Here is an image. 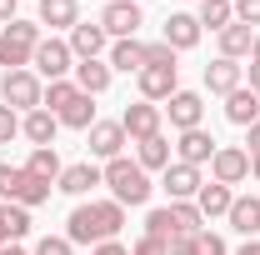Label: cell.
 <instances>
[{"instance_id": "obj_35", "label": "cell", "mask_w": 260, "mask_h": 255, "mask_svg": "<svg viewBox=\"0 0 260 255\" xmlns=\"http://www.w3.org/2000/svg\"><path fill=\"white\" fill-rule=\"evenodd\" d=\"M15 135H20V115H15L10 105H0V145H10Z\"/></svg>"}, {"instance_id": "obj_11", "label": "cell", "mask_w": 260, "mask_h": 255, "mask_svg": "<svg viewBox=\"0 0 260 255\" xmlns=\"http://www.w3.org/2000/svg\"><path fill=\"white\" fill-rule=\"evenodd\" d=\"M85 135H90V155L120 160V150H125V125H120V120H95Z\"/></svg>"}, {"instance_id": "obj_30", "label": "cell", "mask_w": 260, "mask_h": 255, "mask_svg": "<svg viewBox=\"0 0 260 255\" xmlns=\"http://www.w3.org/2000/svg\"><path fill=\"white\" fill-rule=\"evenodd\" d=\"M230 200H235L230 185H215V180H210V185H200V195H195V205H200V215H205V220H210V215H230Z\"/></svg>"}, {"instance_id": "obj_7", "label": "cell", "mask_w": 260, "mask_h": 255, "mask_svg": "<svg viewBox=\"0 0 260 255\" xmlns=\"http://www.w3.org/2000/svg\"><path fill=\"white\" fill-rule=\"evenodd\" d=\"M210 180H215V185H240V180H250V150H240V145H215V155H210Z\"/></svg>"}, {"instance_id": "obj_17", "label": "cell", "mask_w": 260, "mask_h": 255, "mask_svg": "<svg viewBox=\"0 0 260 255\" xmlns=\"http://www.w3.org/2000/svg\"><path fill=\"white\" fill-rule=\"evenodd\" d=\"M225 120H230V125H245V130L260 120V95L250 90V85H240V90L225 95Z\"/></svg>"}, {"instance_id": "obj_6", "label": "cell", "mask_w": 260, "mask_h": 255, "mask_svg": "<svg viewBox=\"0 0 260 255\" xmlns=\"http://www.w3.org/2000/svg\"><path fill=\"white\" fill-rule=\"evenodd\" d=\"M35 75L40 80H65L70 70H75V55H70V40H60V35H45L40 45H35Z\"/></svg>"}, {"instance_id": "obj_39", "label": "cell", "mask_w": 260, "mask_h": 255, "mask_svg": "<svg viewBox=\"0 0 260 255\" xmlns=\"http://www.w3.org/2000/svg\"><path fill=\"white\" fill-rule=\"evenodd\" d=\"M145 65H175V50L165 40H155V45H145Z\"/></svg>"}, {"instance_id": "obj_42", "label": "cell", "mask_w": 260, "mask_h": 255, "mask_svg": "<svg viewBox=\"0 0 260 255\" xmlns=\"http://www.w3.org/2000/svg\"><path fill=\"white\" fill-rule=\"evenodd\" d=\"M90 255H130V250H125V245H120V240H105V245H95V250H90Z\"/></svg>"}, {"instance_id": "obj_32", "label": "cell", "mask_w": 260, "mask_h": 255, "mask_svg": "<svg viewBox=\"0 0 260 255\" xmlns=\"http://www.w3.org/2000/svg\"><path fill=\"white\" fill-rule=\"evenodd\" d=\"M140 170H165L170 165V140L165 135H150V140H140V160H135Z\"/></svg>"}, {"instance_id": "obj_3", "label": "cell", "mask_w": 260, "mask_h": 255, "mask_svg": "<svg viewBox=\"0 0 260 255\" xmlns=\"http://www.w3.org/2000/svg\"><path fill=\"white\" fill-rule=\"evenodd\" d=\"M35 45H40V25H30V20L0 25V65L5 70H30Z\"/></svg>"}, {"instance_id": "obj_36", "label": "cell", "mask_w": 260, "mask_h": 255, "mask_svg": "<svg viewBox=\"0 0 260 255\" xmlns=\"http://www.w3.org/2000/svg\"><path fill=\"white\" fill-rule=\"evenodd\" d=\"M195 255H225V240H220L215 230H200V235H195Z\"/></svg>"}, {"instance_id": "obj_27", "label": "cell", "mask_w": 260, "mask_h": 255, "mask_svg": "<svg viewBox=\"0 0 260 255\" xmlns=\"http://www.w3.org/2000/svg\"><path fill=\"white\" fill-rule=\"evenodd\" d=\"M170 225H175V240L180 235H200L205 230V215H200L195 200H170Z\"/></svg>"}, {"instance_id": "obj_24", "label": "cell", "mask_w": 260, "mask_h": 255, "mask_svg": "<svg viewBox=\"0 0 260 255\" xmlns=\"http://www.w3.org/2000/svg\"><path fill=\"white\" fill-rule=\"evenodd\" d=\"M40 25H50V30H75V25H80V5H75V0H40Z\"/></svg>"}, {"instance_id": "obj_37", "label": "cell", "mask_w": 260, "mask_h": 255, "mask_svg": "<svg viewBox=\"0 0 260 255\" xmlns=\"http://www.w3.org/2000/svg\"><path fill=\"white\" fill-rule=\"evenodd\" d=\"M35 255H75V245H70L65 235H45V240L35 245Z\"/></svg>"}, {"instance_id": "obj_47", "label": "cell", "mask_w": 260, "mask_h": 255, "mask_svg": "<svg viewBox=\"0 0 260 255\" xmlns=\"http://www.w3.org/2000/svg\"><path fill=\"white\" fill-rule=\"evenodd\" d=\"M0 255H25V250H20V245H0Z\"/></svg>"}, {"instance_id": "obj_12", "label": "cell", "mask_w": 260, "mask_h": 255, "mask_svg": "<svg viewBox=\"0 0 260 255\" xmlns=\"http://www.w3.org/2000/svg\"><path fill=\"white\" fill-rule=\"evenodd\" d=\"M100 180H105V170H100L95 160H80V165H65V170H60L55 190H65V195H85V190H95Z\"/></svg>"}, {"instance_id": "obj_20", "label": "cell", "mask_w": 260, "mask_h": 255, "mask_svg": "<svg viewBox=\"0 0 260 255\" xmlns=\"http://www.w3.org/2000/svg\"><path fill=\"white\" fill-rule=\"evenodd\" d=\"M105 40H110V35L100 30V20H95V25H85V20H80V25L70 30V55H75V60H100Z\"/></svg>"}, {"instance_id": "obj_40", "label": "cell", "mask_w": 260, "mask_h": 255, "mask_svg": "<svg viewBox=\"0 0 260 255\" xmlns=\"http://www.w3.org/2000/svg\"><path fill=\"white\" fill-rule=\"evenodd\" d=\"M130 255H170V245H165V240H155V235H140V240L130 245Z\"/></svg>"}, {"instance_id": "obj_13", "label": "cell", "mask_w": 260, "mask_h": 255, "mask_svg": "<svg viewBox=\"0 0 260 255\" xmlns=\"http://www.w3.org/2000/svg\"><path fill=\"white\" fill-rule=\"evenodd\" d=\"M175 150H180V165H210V155H215V140H210V130H180V140H175Z\"/></svg>"}, {"instance_id": "obj_46", "label": "cell", "mask_w": 260, "mask_h": 255, "mask_svg": "<svg viewBox=\"0 0 260 255\" xmlns=\"http://www.w3.org/2000/svg\"><path fill=\"white\" fill-rule=\"evenodd\" d=\"M235 255H260V240H245V245H240Z\"/></svg>"}, {"instance_id": "obj_48", "label": "cell", "mask_w": 260, "mask_h": 255, "mask_svg": "<svg viewBox=\"0 0 260 255\" xmlns=\"http://www.w3.org/2000/svg\"><path fill=\"white\" fill-rule=\"evenodd\" d=\"M250 175H255V180H260V155H250Z\"/></svg>"}, {"instance_id": "obj_19", "label": "cell", "mask_w": 260, "mask_h": 255, "mask_svg": "<svg viewBox=\"0 0 260 255\" xmlns=\"http://www.w3.org/2000/svg\"><path fill=\"white\" fill-rule=\"evenodd\" d=\"M160 185L170 190V200H190V195H200L205 180H200L195 165H180V160H175V165H165V180H160Z\"/></svg>"}, {"instance_id": "obj_25", "label": "cell", "mask_w": 260, "mask_h": 255, "mask_svg": "<svg viewBox=\"0 0 260 255\" xmlns=\"http://www.w3.org/2000/svg\"><path fill=\"white\" fill-rule=\"evenodd\" d=\"M110 70H125V75H140L145 70V45L130 35V40H115L110 45Z\"/></svg>"}, {"instance_id": "obj_4", "label": "cell", "mask_w": 260, "mask_h": 255, "mask_svg": "<svg viewBox=\"0 0 260 255\" xmlns=\"http://www.w3.org/2000/svg\"><path fill=\"white\" fill-rule=\"evenodd\" d=\"M0 200L35 210V205H45V200H50V185H45V180H35L25 165H0Z\"/></svg>"}, {"instance_id": "obj_38", "label": "cell", "mask_w": 260, "mask_h": 255, "mask_svg": "<svg viewBox=\"0 0 260 255\" xmlns=\"http://www.w3.org/2000/svg\"><path fill=\"white\" fill-rule=\"evenodd\" d=\"M235 20L255 30V25H260V0H235Z\"/></svg>"}, {"instance_id": "obj_15", "label": "cell", "mask_w": 260, "mask_h": 255, "mask_svg": "<svg viewBox=\"0 0 260 255\" xmlns=\"http://www.w3.org/2000/svg\"><path fill=\"white\" fill-rule=\"evenodd\" d=\"M165 45H170V50H195V45H200V20L185 15V10L165 15Z\"/></svg>"}, {"instance_id": "obj_22", "label": "cell", "mask_w": 260, "mask_h": 255, "mask_svg": "<svg viewBox=\"0 0 260 255\" xmlns=\"http://www.w3.org/2000/svg\"><path fill=\"white\" fill-rule=\"evenodd\" d=\"M25 235H30V210L5 200V205H0V245H20Z\"/></svg>"}, {"instance_id": "obj_28", "label": "cell", "mask_w": 260, "mask_h": 255, "mask_svg": "<svg viewBox=\"0 0 260 255\" xmlns=\"http://www.w3.org/2000/svg\"><path fill=\"white\" fill-rule=\"evenodd\" d=\"M250 45H255V30H250V25H240V20L220 30V55H225V60H240V55H250Z\"/></svg>"}, {"instance_id": "obj_8", "label": "cell", "mask_w": 260, "mask_h": 255, "mask_svg": "<svg viewBox=\"0 0 260 255\" xmlns=\"http://www.w3.org/2000/svg\"><path fill=\"white\" fill-rule=\"evenodd\" d=\"M135 85H140V100H170L180 90V65H145L140 75H135Z\"/></svg>"}, {"instance_id": "obj_44", "label": "cell", "mask_w": 260, "mask_h": 255, "mask_svg": "<svg viewBox=\"0 0 260 255\" xmlns=\"http://www.w3.org/2000/svg\"><path fill=\"white\" fill-rule=\"evenodd\" d=\"M245 145H250V155H260V120L250 125V140H245Z\"/></svg>"}, {"instance_id": "obj_34", "label": "cell", "mask_w": 260, "mask_h": 255, "mask_svg": "<svg viewBox=\"0 0 260 255\" xmlns=\"http://www.w3.org/2000/svg\"><path fill=\"white\" fill-rule=\"evenodd\" d=\"M145 235H155V240H165V245L175 240V225H170V205H165V210H150V215H145Z\"/></svg>"}, {"instance_id": "obj_18", "label": "cell", "mask_w": 260, "mask_h": 255, "mask_svg": "<svg viewBox=\"0 0 260 255\" xmlns=\"http://www.w3.org/2000/svg\"><path fill=\"white\" fill-rule=\"evenodd\" d=\"M240 75H245V65H235V60H210L205 65V90L210 95H230V90H240Z\"/></svg>"}, {"instance_id": "obj_1", "label": "cell", "mask_w": 260, "mask_h": 255, "mask_svg": "<svg viewBox=\"0 0 260 255\" xmlns=\"http://www.w3.org/2000/svg\"><path fill=\"white\" fill-rule=\"evenodd\" d=\"M120 225H125V205H115V200H90V205H75V210H70L65 240L95 250V245H105V240L120 235Z\"/></svg>"}, {"instance_id": "obj_45", "label": "cell", "mask_w": 260, "mask_h": 255, "mask_svg": "<svg viewBox=\"0 0 260 255\" xmlns=\"http://www.w3.org/2000/svg\"><path fill=\"white\" fill-rule=\"evenodd\" d=\"M250 90L260 95V60H250Z\"/></svg>"}, {"instance_id": "obj_5", "label": "cell", "mask_w": 260, "mask_h": 255, "mask_svg": "<svg viewBox=\"0 0 260 255\" xmlns=\"http://www.w3.org/2000/svg\"><path fill=\"white\" fill-rule=\"evenodd\" d=\"M0 100L10 105V110H40V100H45V85H40V75L35 70H5L0 75Z\"/></svg>"}, {"instance_id": "obj_23", "label": "cell", "mask_w": 260, "mask_h": 255, "mask_svg": "<svg viewBox=\"0 0 260 255\" xmlns=\"http://www.w3.org/2000/svg\"><path fill=\"white\" fill-rule=\"evenodd\" d=\"M55 130H60V120L40 105V110H30L25 120H20V135L30 140V145H55Z\"/></svg>"}, {"instance_id": "obj_26", "label": "cell", "mask_w": 260, "mask_h": 255, "mask_svg": "<svg viewBox=\"0 0 260 255\" xmlns=\"http://www.w3.org/2000/svg\"><path fill=\"white\" fill-rule=\"evenodd\" d=\"M25 170H30L35 180H45V185H55V180H60V155H55V145H35L30 150V160H25Z\"/></svg>"}, {"instance_id": "obj_10", "label": "cell", "mask_w": 260, "mask_h": 255, "mask_svg": "<svg viewBox=\"0 0 260 255\" xmlns=\"http://www.w3.org/2000/svg\"><path fill=\"white\" fill-rule=\"evenodd\" d=\"M160 105H150V100H135V105H125V115H120V125H125V140H150V135H160Z\"/></svg>"}, {"instance_id": "obj_43", "label": "cell", "mask_w": 260, "mask_h": 255, "mask_svg": "<svg viewBox=\"0 0 260 255\" xmlns=\"http://www.w3.org/2000/svg\"><path fill=\"white\" fill-rule=\"evenodd\" d=\"M15 20V0H0V25H10Z\"/></svg>"}, {"instance_id": "obj_33", "label": "cell", "mask_w": 260, "mask_h": 255, "mask_svg": "<svg viewBox=\"0 0 260 255\" xmlns=\"http://www.w3.org/2000/svg\"><path fill=\"white\" fill-rule=\"evenodd\" d=\"M75 95H80V85H75V80H50V90H45V100H40V105H45L50 115H60Z\"/></svg>"}, {"instance_id": "obj_29", "label": "cell", "mask_w": 260, "mask_h": 255, "mask_svg": "<svg viewBox=\"0 0 260 255\" xmlns=\"http://www.w3.org/2000/svg\"><path fill=\"white\" fill-rule=\"evenodd\" d=\"M90 100H95V95H85V90H80V95L70 100L55 120H60V125H70V130H90V125H95V105H90Z\"/></svg>"}, {"instance_id": "obj_31", "label": "cell", "mask_w": 260, "mask_h": 255, "mask_svg": "<svg viewBox=\"0 0 260 255\" xmlns=\"http://www.w3.org/2000/svg\"><path fill=\"white\" fill-rule=\"evenodd\" d=\"M200 30L210 25V30H225V25H235V0H200Z\"/></svg>"}, {"instance_id": "obj_2", "label": "cell", "mask_w": 260, "mask_h": 255, "mask_svg": "<svg viewBox=\"0 0 260 255\" xmlns=\"http://www.w3.org/2000/svg\"><path fill=\"white\" fill-rule=\"evenodd\" d=\"M105 185H110V195H115V205H145L150 200V170H140L135 160H105Z\"/></svg>"}, {"instance_id": "obj_14", "label": "cell", "mask_w": 260, "mask_h": 255, "mask_svg": "<svg viewBox=\"0 0 260 255\" xmlns=\"http://www.w3.org/2000/svg\"><path fill=\"white\" fill-rule=\"evenodd\" d=\"M165 115H170V125H175V130H195V125H200V115H205V100L195 95V90H175L170 105H165Z\"/></svg>"}, {"instance_id": "obj_41", "label": "cell", "mask_w": 260, "mask_h": 255, "mask_svg": "<svg viewBox=\"0 0 260 255\" xmlns=\"http://www.w3.org/2000/svg\"><path fill=\"white\" fill-rule=\"evenodd\" d=\"M170 255H195V235H180V240H170Z\"/></svg>"}, {"instance_id": "obj_49", "label": "cell", "mask_w": 260, "mask_h": 255, "mask_svg": "<svg viewBox=\"0 0 260 255\" xmlns=\"http://www.w3.org/2000/svg\"><path fill=\"white\" fill-rule=\"evenodd\" d=\"M250 60H260V35H255V45H250Z\"/></svg>"}, {"instance_id": "obj_16", "label": "cell", "mask_w": 260, "mask_h": 255, "mask_svg": "<svg viewBox=\"0 0 260 255\" xmlns=\"http://www.w3.org/2000/svg\"><path fill=\"white\" fill-rule=\"evenodd\" d=\"M225 220H230V230H235V235L255 240V235H260V200H255V195H235Z\"/></svg>"}, {"instance_id": "obj_9", "label": "cell", "mask_w": 260, "mask_h": 255, "mask_svg": "<svg viewBox=\"0 0 260 255\" xmlns=\"http://www.w3.org/2000/svg\"><path fill=\"white\" fill-rule=\"evenodd\" d=\"M140 20H145V15H140L135 0H110V5L100 10V30L115 35V40H130V35L140 30Z\"/></svg>"}, {"instance_id": "obj_21", "label": "cell", "mask_w": 260, "mask_h": 255, "mask_svg": "<svg viewBox=\"0 0 260 255\" xmlns=\"http://www.w3.org/2000/svg\"><path fill=\"white\" fill-rule=\"evenodd\" d=\"M110 60H75V85L85 90V95H105L110 90Z\"/></svg>"}]
</instances>
